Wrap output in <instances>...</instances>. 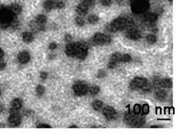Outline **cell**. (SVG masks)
Listing matches in <instances>:
<instances>
[{
    "label": "cell",
    "instance_id": "obj_29",
    "mask_svg": "<svg viewBox=\"0 0 180 134\" xmlns=\"http://www.w3.org/2000/svg\"><path fill=\"white\" fill-rule=\"evenodd\" d=\"M133 112L135 114H140L141 113V107L140 104H136L134 107Z\"/></svg>",
    "mask_w": 180,
    "mask_h": 134
},
{
    "label": "cell",
    "instance_id": "obj_9",
    "mask_svg": "<svg viewBox=\"0 0 180 134\" xmlns=\"http://www.w3.org/2000/svg\"><path fill=\"white\" fill-rule=\"evenodd\" d=\"M154 84L156 87H162L163 88H171L172 87V81L168 78H164L160 79L155 78L154 80Z\"/></svg>",
    "mask_w": 180,
    "mask_h": 134
},
{
    "label": "cell",
    "instance_id": "obj_41",
    "mask_svg": "<svg viewBox=\"0 0 180 134\" xmlns=\"http://www.w3.org/2000/svg\"><path fill=\"white\" fill-rule=\"evenodd\" d=\"M4 110V107L3 106V105L0 103V112L3 111Z\"/></svg>",
    "mask_w": 180,
    "mask_h": 134
},
{
    "label": "cell",
    "instance_id": "obj_20",
    "mask_svg": "<svg viewBox=\"0 0 180 134\" xmlns=\"http://www.w3.org/2000/svg\"><path fill=\"white\" fill-rule=\"evenodd\" d=\"M55 4H56V1L52 0H48L44 3V8L48 11H50L52 10L53 8H56Z\"/></svg>",
    "mask_w": 180,
    "mask_h": 134
},
{
    "label": "cell",
    "instance_id": "obj_3",
    "mask_svg": "<svg viewBox=\"0 0 180 134\" xmlns=\"http://www.w3.org/2000/svg\"><path fill=\"white\" fill-rule=\"evenodd\" d=\"M129 87L132 90L145 93L150 92L152 88L149 80L142 77H135L130 82Z\"/></svg>",
    "mask_w": 180,
    "mask_h": 134
},
{
    "label": "cell",
    "instance_id": "obj_43",
    "mask_svg": "<svg viewBox=\"0 0 180 134\" xmlns=\"http://www.w3.org/2000/svg\"><path fill=\"white\" fill-rule=\"evenodd\" d=\"M4 127H5V126L3 125V124H0V128H4Z\"/></svg>",
    "mask_w": 180,
    "mask_h": 134
},
{
    "label": "cell",
    "instance_id": "obj_32",
    "mask_svg": "<svg viewBox=\"0 0 180 134\" xmlns=\"http://www.w3.org/2000/svg\"><path fill=\"white\" fill-rule=\"evenodd\" d=\"M64 4L62 1H58V2L56 1V4H55L56 8H58V9H62V8L64 7Z\"/></svg>",
    "mask_w": 180,
    "mask_h": 134
},
{
    "label": "cell",
    "instance_id": "obj_23",
    "mask_svg": "<svg viewBox=\"0 0 180 134\" xmlns=\"http://www.w3.org/2000/svg\"><path fill=\"white\" fill-rule=\"evenodd\" d=\"M100 89L98 86L94 85V86L91 87L90 88L89 87L88 91L91 95H96L100 91Z\"/></svg>",
    "mask_w": 180,
    "mask_h": 134
},
{
    "label": "cell",
    "instance_id": "obj_27",
    "mask_svg": "<svg viewBox=\"0 0 180 134\" xmlns=\"http://www.w3.org/2000/svg\"><path fill=\"white\" fill-rule=\"evenodd\" d=\"M36 91L38 95H42L45 91V89L44 87L41 85H39L36 89Z\"/></svg>",
    "mask_w": 180,
    "mask_h": 134
},
{
    "label": "cell",
    "instance_id": "obj_25",
    "mask_svg": "<svg viewBox=\"0 0 180 134\" xmlns=\"http://www.w3.org/2000/svg\"><path fill=\"white\" fill-rule=\"evenodd\" d=\"M131 60V56L127 54H121V62L127 63L130 62Z\"/></svg>",
    "mask_w": 180,
    "mask_h": 134
},
{
    "label": "cell",
    "instance_id": "obj_33",
    "mask_svg": "<svg viewBox=\"0 0 180 134\" xmlns=\"http://www.w3.org/2000/svg\"><path fill=\"white\" fill-rule=\"evenodd\" d=\"M82 3H84V4H85L87 7H88L89 8L93 4V0H84Z\"/></svg>",
    "mask_w": 180,
    "mask_h": 134
},
{
    "label": "cell",
    "instance_id": "obj_46",
    "mask_svg": "<svg viewBox=\"0 0 180 134\" xmlns=\"http://www.w3.org/2000/svg\"><path fill=\"white\" fill-rule=\"evenodd\" d=\"M1 90H0V95H1Z\"/></svg>",
    "mask_w": 180,
    "mask_h": 134
},
{
    "label": "cell",
    "instance_id": "obj_19",
    "mask_svg": "<svg viewBox=\"0 0 180 134\" xmlns=\"http://www.w3.org/2000/svg\"><path fill=\"white\" fill-rule=\"evenodd\" d=\"M22 100L20 98H16L11 102V107L14 109L19 110L22 106Z\"/></svg>",
    "mask_w": 180,
    "mask_h": 134
},
{
    "label": "cell",
    "instance_id": "obj_36",
    "mask_svg": "<svg viewBox=\"0 0 180 134\" xmlns=\"http://www.w3.org/2000/svg\"><path fill=\"white\" fill-rule=\"evenodd\" d=\"M57 47V45L56 43L54 42H52L51 43L49 46V48L50 50H54L55 49H56Z\"/></svg>",
    "mask_w": 180,
    "mask_h": 134
},
{
    "label": "cell",
    "instance_id": "obj_12",
    "mask_svg": "<svg viewBox=\"0 0 180 134\" xmlns=\"http://www.w3.org/2000/svg\"><path fill=\"white\" fill-rule=\"evenodd\" d=\"M126 37L132 40H137L141 38V34L139 30L130 28L126 33Z\"/></svg>",
    "mask_w": 180,
    "mask_h": 134
},
{
    "label": "cell",
    "instance_id": "obj_17",
    "mask_svg": "<svg viewBox=\"0 0 180 134\" xmlns=\"http://www.w3.org/2000/svg\"><path fill=\"white\" fill-rule=\"evenodd\" d=\"M88 9H89L88 7L84 4L83 3H82L77 6L76 8V12L79 14V15H86L88 12Z\"/></svg>",
    "mask_w": 180,
    "mask_h": 134
},
{
    "label": "cell",
    "instance_id": "obj_5",
    "mask_svg": "<svg viewBox=\"0 0 180 134\" xmlns=\"http://www.w3.org/2000/svg\"><path fill=\"white\" fill-rule=\"evenodd\" d=\"M14 17L8 9L0 5V25L2 27L5 28L11 25Z\"/></svg>",
    "mask_w": 180,
    "mask_h": 134
},
{
    "label": "cell",
    "instance_id": "obj_4",
    "mask_svg": "<svg viewBox=\"0 0 180 134\" xmlns=\"http://www.w3.org/2000/svg\"><path fill=\"white\" fill-rule=\"evenodd\" d=\"M143 114H135L133 112L131 113L128 112V114L125 115L124 120L127 125L133 127H141L145 122V118Z\"/></svg>",
    "mask_w": 180,
    "mask_h": 134
},
{
    "label": "cell",
    "instance_id": "obj_14",
    "mask_svg": "<svg viewBox=\"0 0 180 134\" xmlns=\"http://www.w3.org/2000/svg\"><path fill=\"white\" fill-rule=\"evenodd\" d=\"M19 62L21 64L27 63L30 59V55L29 52L26 51H23L20 52L17 56Z\"/></svg>",
    "mask_w": 180,
    "mask_h": 134
},
{
    "label": "cell",
    "instance_id": "obj_38",
    "mask_svg": "<svg viewBox=\"0 0 180 134\" xmlns=\"http://www.w3.org/2000/svg\"><path fill=\"white\" fill-rule=\"evenodd\" d=\"M37 128H51V126L47 124H40L38 126Z\"/></svg>",
    "mask_w": 180,
    "mask_h": 134
},
{
    "label": "cell",
    "instance_id": "obj_8",
    "mask_svg": "<svg viewBox=\"0 0 180 134\" xmlns=\"http://www.w3.org/2000/svg\"><path fill=\"white\" fill-rule=\"evenodd\" d=\"M93 40L96 45L103 46L111 42V38L101 32H97L94 35Z\"/></svg>",
    "mask_w": 180,
    "mask_h": 134
},
{
    "label": "cell",
    "instance_id": "obj_2",
    "mask_svg": "<svg viewBox=\"0 0 180 134\" xmlns=\"http://www.w3.org/2000/svg\"><path fill=\"white\" fill-rule=\"evenodd\" d=\"M133 22L130 18L126 17H119L113 20L112 23L106 27L107 30L113 33L119 31L131 28L133 25Z\"/></svg>",
    "mask_w": 180,
    "mask_h": 134
},
{
    "label": "cell",
    "instance_id": "obj_10",
    "mask_svg": "<svg viewBox=\"0 0 180 134\" xmlns=\"http://www.w3.org/2000/svg\"><path fill=\"white\" fill-rule=\"evenodd\" d=\"M121 54L119 52H115L111 55V57L109 60L108 67L110 69H113L116 67L117 64L121 62Z\"/></svg>",
    "mask_w": 180,
    "mask_h": 134
},
{
    "label": "cell",
    "instance_id": "obj_7",
    "mask_svg": "<svg viewBox=\"0 0 180 134\" xmlns=\"http://www.w3.org/2000/svg\"><path fill=\"white\" fill-rule=\"evenodd\" d=\"M72 89L74 95L78 97H82L88 93L89 87L86 83L83 81H78L74 83Z\"/></svg>",
    "mask_w": 180,
    "mask_h": 134
},
{
    "label": "cell",
    "instance_id": "obj_44",
    "mask_svg": "<svg viewBox=\"0 0 180 134\" xmlns=\"http://www.w3.org/2000/svg\"><path fill=\"white\" fill-rule=\"evenodd\" d=\"M69 128H77V127L76 126H72L69 127Z\"/></svg>",
    "mask_w": 180,
    "mask_h": 134
},
{
    "label": "cell",
    "instance_id": "obj_45",
    "mask_svg": "<svg viewBox=\"0 0 180 134\" xmlns=\"http://www.w3.org/2000/svg\"><path fill=\"white\" fill-rule=\"evenodd\" d=\"M169 1H170V2H171V1H172V0H169Z\"/></svg>",
    "mask_w": 180,
    "mask_h": 134
},
{
    "label": "cell",
    "instance_id": "obj_30",
    "mask_svg": "<svg viewBox=\"0 0 180 134\" xmlns=\"http://www.w3.org/2000/svg\"><path fill=\"white\" fill-rule=\"evenodd\" d=\"M75 21L77 25L80 27L83 26L85 24V21L82 19V17H77Z\"/></svg>",
    "mask_w": 180,
    "mask_h": 134
},
{
    "label": "cell",
    "instance_id": "obj_42",
    "mask_svg": "<svg viewBox=\"0 0 180 134\" xmlns=\"http://www.w3.org/2000/svg\"><path fill=\"white\" fill-rule=\"evenodd\" d=\"M160 127H162L160 126H156V125H154V126H150V128H160Z\"/></svg>",
    "mask_w": 180,
    "mask_h": 134
},
{
    "label": "cell",
    "instance_id": "obj_37",
    "mask_svg": "<svg viewBox=\"0 0 180 134\" xmlns=\"http://www.w3.org/2000/svg\"><path fill=\"white\" fill-rule=\"evenodd\" d=\"M40 76L41 79H47V76H48V74H47V73L46 72H42L40 73Z\"/></svg>",
    "mask_w": 180,
    "mask_h": 134
},
{
    "label": "cell",
    "instance_id": "obj_39",
    "mask_svg": "<svg viewBox=\"0 0 180 134\" xmlns=\"http://www.w3.org/2000/svg\"><path fill=\"white\" fill-rule=\"evenodd\" d=\"M72 39V35L67 34V35L65 36V40H66V41L67 42H71Z\"/></svg>",
    "mask_w": 180,
    "mask_h": 134
},
{
    "label": "cell",
    "instance_id": "obj_15",
    "mask_svg": "<svg viewBox=\"0 0 180 134\" xmlns=\"http://www.w3.org/2000/svg\"><path fill=\"white\" fill-rule=\"evenodd\" d=\"M168 97V93L163 90H158L154 93V97L156 99L160 101H164Z\"/></svg>",
    "mask_w": 180,
    "mask_h": 134
},
{
    "label": "cell",
    "instance_id": "obj_24",
    "mask_svg": "<svg viewBox=\"0 0 180 134\" xmlns=\"http://www.w3.org/2000/svg\"><path fill=\"white\" fill-rule=\"evenodd\" d=\"M99 20V18L96 15H90L88 17V21L91 24L96 23Z\"/></svg>",
    "mask_w": 180,
    "mask_h": 134
},
{
    "label": "cell",
    "instance_id": "obj_40",
    "mask_svg": "<svg viewBox=\"0 0 180 134\" xmlns=\"http://www.w3.org/2000/svg\"><path fill=\"white\" fill-rule=\"evenodd\" d=\"M4 56V52L0 48V60H1L2 58V57Z\"/></svg>",
    "mask_w": 180,
    "mask_h": 134
},
{
    "label": "cell",
    "instance_id": "obj_21",
    "mask_svg": "<svg viewBox=\"0 0 180 134\" xmlns=\"http://www.w3.org/2000/svg\"><path fill=\"white\" fill-rule=\"evenodd\" d=\"M22 39L24 42L29 43L33 41V36L30 32H25L22 34Z\"/></svg>",
    "mask_w": 180,
    "mask_h": 134
},
{
    "label": "cell",
    "instance_id": "obj_34",
    "mask_svg": "<svg viewBox=\"0 0 180 134\" xmlns=\"http://www.w3.org/2000/svg\"><path fill=\"white\" fill-rule=\"evenodd\" d=\"M101 3L104 6H109L111 4V0H102Z\"/></svg>",
    "mask_w": 180,
    "mask_h": 134
},
{
    "label": "cell",
    "instance_id": "obj_22",
    "mask_svg": "<svg viewBox=\"0 0 180 134\" xmlns=\"http://www.w3.org/2000/svg\"><path fill=\"white\" fill-rule=\"evenodd\" d=\"M103 106V102L100 100H96L92 103V107L95 110L99 111Z\"/></svg>",
    "mask_w": 180,
    "mask_h": 134
},
{
    "label": "cell",
    "instance_id": "obj_28",
    "mask_svg": "<svg viewBox=\"0 0 180 134\" xmlns=\"http://www.w3.org/2000/svg\"><path fill=\"white\" fill-rule=\"evenodd\" d=\"M150 108L147 104H144L141 108V111L142 112L143 114H147L149 112Z\"/></svg>",
    "mask_w": 180,
    "mask_h": 134
},
{
    "label": "cell",
    "instance_id": "obj_13",
    "mask_svg": "<svg viewBox=\"0 0 180 134\" xmlns=\"http://www.w3.org/2000/svg\"><path fill=\"white\" fill-rule=\"evenodd\" d=\"M9 124L12 127H16L19 126L21 122V117L18 113L10 114V117L8 119Z\"/></svg>",
    "mask_w": 180,
    "mask_h": 134
},
{
    "label": "cell",
    "instance_id": "obj_16",
    "mask_svg": "<svg viewBox=\"0 0 180 134\" xmlns=\"http://www.w3.org/2000/svg\"><path fill=\"white\" fill-rule=\"evenodd\" d=\"M157 19H158V15L154 13H147L144 16V21L149 23H155Z\"/></svg>",
    "mask_w": 180,
    "mask_h": 134
},
{
    "label": "cell",
    "instance_id": "obj_1",
    "mask_svg": "<svg viewBox=\"0 0 180 134\" xmlns=\"http://www.w3.org/2000/svg\"><path fill=\"white\" fill-rule=\"evenodd\" d=\"M88 48L83 42L70 43L66 48V53L69 57L85 60L88 55Z\"/></svg>",
    "mask_w": 180,
    "mask_h": 134
},
{
    "label": "cell",
    "instance_id": "obj_31",
    "mask_svg": "<svg viewBox=\"0 0 180 134\" xmlns=\"http://www.w3.org/2000/svg\"><path fill=\"white\" fill-rule=\"evenodd\" d=\"M105 76H106L105 72L103 70H100L97 73V77L98 78H103V77H105Z\"/></svg>",
    "mask_w": 180,
    "mask_h": 134
},
{
    "label": "cell",
    "instance_id": "obj_18",
    "mask_svg": "<svg viewBox=\"0 0 180 134\" xmlns=\"http://www.w3.org/2000/svg\"><path fill=\"white\" fill-rule=\"evenodd\" d=\"M9 10L10 12L14 16L19 15L22 11V8L20 5L17 4H14L10 7Z\"/></svg>",
    "mask_w": 180,
    "mask_h": 134
},
{
    "label": "cell",
    "instance_id": "obj_11",
    "mask_svg": "<svg viewBox=\"0 0 180 134\" xmlns=\"http://www.w3.org/2000/svg\"><path fill=\"white\" fill-rule=\"evenodd\" d=\"M103 114L107 120H113L116 117V110L113 107L106 106L103 110Z\"/></svg>",
    "mask_w": 180,
    "mask_h": 134
},
{
    "label": "cell",
    "instance_id": "obj_35",
    "mask_svg": "<svg viewBox=\"0 0 180 134\" xmlns=\"http://www.w3.org/2000/svg\"><path fill=\"white\" fill-rule=\"evenodd\" d=\"M6 66V64L2 60H0V71H2L4 70Z\"/></svg>",
    "mask_w": 180,
    "mask_h": 134
},
{
    "label": "cell",
    "instance_id": "obj_6",
    "mask_svg": "<svg viewBox=\"0 0 180 134\" xmlns=\"http://www.w3.org/2000/svg\"><path fill=\"white\" fill-rule=\"evenodd\" d=\"M150 7L148 0H131V9L135 14L145 12Z\"/></svg>",
    "mask_w": 180,
    "mask_h": 134
},
{
    "label": "cell",
    "instance_id": "obj_26",
    "mask_svg": "<svg viewBox=\"0 0 180 134\" xmlns=\"http://www.w3.org/2000/svg\"><path fill=\"white\" fill-rule=\"evenodd\" d=\"M147 42L150 44H153L156 42V37L155 36L153 35H149L146 37Z\"/></svg>",
    "mask_w": 180,
    "mask_h": 134
}]
</instances>
